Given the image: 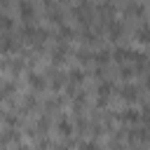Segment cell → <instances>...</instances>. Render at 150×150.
<instances>
[{
	"mask_svg": "<svg viewBox=\"0 0 150 150\" xmlns=\"http://www.w3.org/2000/svg\"><path fill=\"white\" fill-rule=\"evenodd\" d=\"M66 80H70V87H73V84H80V82L84 80V70H82L80 66H73V68L68 70V77H66Z\"/></svg>",
	"mask_w": 150,
	"mask_h": 150,
	"instance_id": "obj_14",
	"label": "cell"
},
{
	"mask_svg": "<svg viewBox=\"0 0 150 150\" xmlns=\"http://www.w3.org/2000/svg\"><path fill=\"white\" fill-rule=\"evenodd\" d=\"M35 105H38L35 94H26V96H23V108H26V110H30V108H35Z\"/></svg>",
	"mask_w": 150,
	"mask_h": 150,
	"instance_id": "obj_20",
	"label": "cell"
},
{
	"mask_svg": "<svg viewBox=\"0 0 150 150\" xmlns=\"http://www.w3.org/2000/svg\"><path fill=\"white\" fill-rule=\"evenodd\" d=\"M16 91V82L14 80H0V98H9Z\"/></svg>",
	"mask_w": 150,
	"mask_h": 150,
	"instance_id": "obj_13",
	"label": "cell"
},
{
	"mask_svg": "<svg viewBox=\"0 0 150 150\" xmlns=\"http://www.w3.org/2000/svg\"><path fill=\"white\" fill-rule=\"evenodd\" d=\"M5 112H7V110H5V108H0V120H5Z\"/></svg>",
	"mask_w": 150,
	"mask_h": 150,
	"instance_id": "obj_24",
	"label": "cell"
},
{
	"mask_svg": "<svg viewBox=\"0 0 150 150\" xmlns=\"http://www.w3.org/2000/svg\"><path fill=\"white\" fill-rule=\"evenodd\" d=\"M138 91H141V89H138L136 84H124V87L120 89V96H122L127 103H134V101L138 98Z\"/></svg>",
	"mask_w": 150,
	"mask_h": 150,
	"instance_id": "obj_12",
	"label": "cell"
},
{
	"mask_svg": "<svg viewBox=\"0 0 150 150\" xmlns=\"http://www.w3.org/2000/svg\"><path fill=\"white\" fill-rule=\"evenodd\" d=\"M141 120H143L145 124H150V101H145V103H143V110H141Z\"/></svg>",
	"mask_w": 150,
	"mask_h": 150,
	"instance_id": "obj_22",
	"label": "cell"
},
{
	"mask_svg": "<svg viewBox=\"0 0 150 150\" xmlns=\"http://www.w3.org/2000/svg\"><path fill=\"white\" fill-rule=\"evenodd\" d=\"M9 141H19V129H5L0 136V145L9 143Z\"/></svg>",
	"mask_w": 150,
	"mask_h": 150,
	"instance_id": "obj_16",
	"label": "cell"
},
{
	"mask_svg": "<svg viewBox=\"0 0 150 150\" xmlns=\"http://www.w3.org/2000/svg\"><path fill=\"white\" fill-rule=\"evenodd\" d=\"M52 66H61L66 59H68V54H70V45L68 42H61V40H56V47H52Z\"/></svg>",
	"mask_w": 150,
	"mask_h": 150,
	"instance_id": "obj_2",
	"label": "cell"
},
{
	"mask_svg": "<svg viewBox=\"0 0 150 150\" xmlns=\"http://www.w3.org/2000/svg\"><path fill=\"white\" fill-rule=\"evenodd\" d=\"M47 129H49V115L45 112V115H40V120L35 122V131H38V134H45Z\"/></svg>",
	"mask_w": 150,
	"mask_h": 150,
	"instance_id": "obj_17",
	"label": "cell"
},
{
	"mask_svg": "<svg viewBox=\"0 0 150 150\" xmlns=\"http://www.w3.org/2000/svg\"><path fill=\"white\" fill-rule=\"evenodd\" d=\"M134 54H136V49L131 47V45H115L112 47V59L117 61V63H124V61H134Z\"/></svg>",
	"mask_w": 150,
	"mask_h": 150,
	"instance_id": "obj_3",
	"label": "cell"
},
{
	"mask_svg": "<svg viewBox=\"0 0 150 150\" xmlns=\"http://www.w3.org/2000/svg\"><path fill=\"white\" fill-rule=\"evenodd\" d=\"M61 103H63V98H47V103H45V110H54V108H61Z\"/></svg>",
	"mask_w": 150,
	"mask_h": 150,
	"instance_id": "obj_21",
	"label": "cell"
},
{
	"mask_svg": "<svg viewBox=\"0 0 150 150\" xmlns=\"http://www.w3.org/2000/svg\"><path fill=\"white\" fill-rule=\"evenodd\" d=\"M117 117H120L122 122H138V120H141V110H136L134 105H127L124 110L117 112Z\"/></svg>",
	"mask_w": 150,
	"mask_h": 150,
	"instance_id": "obj_10",
	"label": "cell"
},
{
	"mask_svg": "<svg viewBox=\"0 0 150 150\" xmlns=\"http://www.w3.org/2000/svg\"><path fill=\"white\" fill-rule=\"evenodd\" d=\"M45 77L49 80V87H52V89H59V87L66 84V73H63L61 68H56V66H49V68L45 70Z\"/></svg>",
	"mask_w": 150,
	"mask_h": 150,
	"instance_id": "obj_4",
	"label": "cell"
},
{
	"mask_svg": "<svg viewBox=\"0 0 150 150\" xmlns=\"http://www.w3.org/2000/svg\"><path fill=\"white\" fill-rule=\"evenodd\" d=\"M75 56H77L80 63H89V61H94V52H91L89 47H80V49H75Z\"/></svg>",
	"mask_w": 150,
	"mask_h": 150,
	"instance_id": "obj_15",
	"label": "cell"
},
{
	"mask_svg": "<svg viewBox=\"0 0 150 150\" xmlns=\"http://www.w3.org/2000/svg\"><path fill=\"white\" fill-rule=\"evenodd\" d=\"M122 12H124L127 16H138V19H145L148 7H145L143 2H127V5L122 7Z\"/></svg>",
	"mask_w": 150,
	"mask_h": 150,
	"instance_id": "obj_8",
	"label": "cell"
},
{
	"mask_svg": "<svg viewBox=\"0 0 150 150\" xmlns=\"http://www.w3.org/2000/svg\"><path fill=\"white\" fill-rule=\"evenodd\" d=\"M105 30H108V38L117 42V40H122V38H124V33H127V23H124V19H122V16H112V19H108Z\"/></svg>",
	"mask_w": 150,
	"mask_h": 150,
	"instance_id": "obj_1",
	"label": "cell"
},
{
	"mask_svg": "<svg viewBox=\"0 0 150 150\" xmlns=\"http://www.w3.org/2000/svg\"><path fill=\"white\" fill-rule=\"evenodd\" d=\"M28 84H30L33 91H42V89H47V77H45V73L28 70Z\"/></svg>",
	"mask_w": 150,
	"mask_h": 150,
	"instance_id": "obj_7",
	"label": "cell"
},
{
	"mask_svg": "<svg viewBox=\"0 0 150 150\" xmlns=\"http://www.w3.org/2000/svg\"><path fill=\"white\" fill-rule=\"evenodd\" d=\"M131 150H143V148H131Z\"/></svg>",
	"mask_w": 150,
	"mask_h": 150,
	"instance_id": "obj_27",
	"label": "cell"
},
{
	"mask_svg": "<svg viewBox=\"0 0 150 150\" xmlns=\"http://www.w3.org/2000/svg\"><path fill=\"white\" fill-rule=\"evenodd\" d=\"M120 77H122V80L134 77V68H131V66H127V63H122V66H120Z\"/></svg>",
	"mask_w": 150,
	"mask_h": 150,
	"instance_id": "obj_19",
	"label": "cell"
},
{
	"mask_svg": "<svg viewBox=\"0 0 150 150\" xmlns=\"http://www.w3.org/2000/svg\"><path fill=\"white\" fill-rule=\"evenodd\" d=\"M77 148L80 150H101V145L94 141V138H87V141H80L77 143Z\"/></svg>",
	"mask_w": 150,
	"mask_h": 150,
	"instance_id": "obj_18",
	"label": "cell"
},
{
	"mask_svg": "<svg viewBox=\"0 0 150 150\" xmlns=\"http://www.w3.org/2000/svg\"><path fill=\"white\" fill-rule=\"evenodd\" d=\"M56 129H59V131H61V134L68 138V136L75 131V122H73L68 115H61V117H59V122H56Z\"/></svg>",
	"mask_w": 150,
	"mask_h": 150,
	"instance_id": "obj_9",
	"label": "cell"
},
{
	"mask_svg": "<svg viewBox=\"0 0 150 150\" xmlns=\"http://www.w3.org/2000/svg\"><path fill=\"white\" fill-rule=\"evenodd\" d=\"M0 150H7V148H5V145H0Z\"/></svg>",
	"mask_w": 150,
	"mask_h": 150,
	"instance_id": "obj_26",
	"label": "cell"
},
{
	"mask_svg": "<svg viewBox=\"0 0 150 150\" xmlns=\"http://www.w3.org/2000/svg\"><path fill=\"white\" fill-rule=\"evenodd\" d=\"M16 12H19V19H23V21H33L35 14H38V5L30 2V0H19Z\"/></svg>",
	"mask_w": 150,
	"mask_h": 150,
	"instance_id": "obj_5",
	"label": "cell"
},
{
	"mask_svg": "<svg viewBox=\"0 0 150 150\" xmlns=\"http://www.w3.org/2000/svg\"><path fill=\"white\" fill-rule=\"evenodd\" d=\"M134 38L141 42V45H148L150 42V21L148 19H141L134 28Z\"/></svg>",
	"mask_w": 150,
	"mask_h": 150,
	"instance_id": "obj_6",
	"label": "cell"
},
{
	"mask_svg": "<svg viewBox=\"0 0 150 150\" xmlns=\"http://www.w3.org/2000/svg\"><path fill=\"white\" fill-rule=\"evenodd\" d=\"M145 87H148V89H150V75H148V80H145Z\"/></svg>",
	"mask_w": 150,
	"mask_h": 150,
	"instance_id": "obj_25",
	"label": "cell"
},
{
	"mask_svg": "<svg viewBox=\"0 0 150 150\" xmlns=\"http://www.w3.org/2000/svg\"><path fill=\"white\" fill-rule=\"evenodd\" d=\"M14 150H30V145H28V143H16Z\"/></svg>",
	"mask_w": 150,
	"mask_h": 150,
	"instance_id": "obj_23",
	"label": "cell"
},
{
	"mask_svg": "<svg viewBox=\"0 0 150 150\" xmlns=\"http://www.w3.org/2000/svg\"><path fill=\"white\" fill-rule=\"evenodd\" d=\"M110 59H112V49H110V47H98V49L94 52V61H96L98 66H103V68H105V63H108Z\"/></svg>",
	"mask_w": 150,
	"mask_h": 150,
	"instance_id": "obj_11",
	"label": "cell"
}]
</instances>
